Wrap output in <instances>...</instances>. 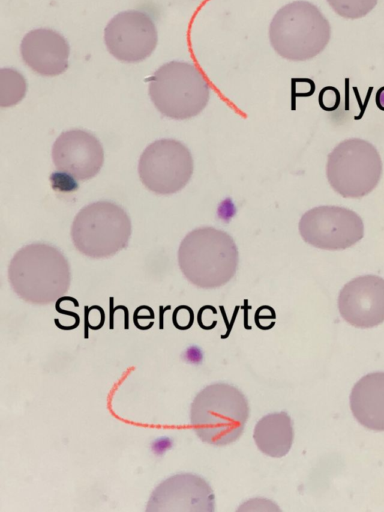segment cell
Segmentation results:
<instances>
[{
  "label": "cell",
  "mask_w": 384,
  "mask_h": 512,
  "mask_svg": "<svg viewBox=\"0 0 384 512\" xmlns=\"http://www.w3.org/2000/svg\"><path fill=\"white\" fill-rule=\"evenodd\" d=\"M8 278L21 299L46 305L67 293L71 283L70 264L55 246L32 243L14 254L8 267Z\"/></svg>",
  "instance_id": "obj_1"
},
{
  "label": "cell",
  "mask_w": 384,
  "mask_h": 512,
  "mask_svg": "<svg viewBox=\"0 0 384 512\" xmlns=\"http://www.w3.org/2000/svg\"><path fill=\"white\" fill-rule=\"evenodd\" d=\"M182 274L193 285L214 289L227 284L235 275L239 253L235 241L225 231L201 227L190 231L178 249Z\"/></svg>",
  "instance_id": "obj_2"
},
{
  "label": "cell",
  "mask_w": 384,
  "mask_h": 512,
  "mask_svg": "<svg viewBox=\"0 0 384 512\" xmlns=\"http://www.w3.org/2000/svg\"><path fill=\"white\" fill-rule=\"evenodd\" d=\"M249 416L244 394L226 383H213L203 388L190 408V423L205 443L225 446L242 434Z\"/></svg>",
  "instance_id": "obj_3"
},
{
  "label": "cell",
  "mask_w": 384,
  "mask_h": 512,
  "mask_svg": "<svg viewBox=\"0 0 384 512\" xmlns=\"http://www.w3.org/2000/svg\"><path fill=\"white\" fill-rule=\"evenodd\" d=\"M328 20L311 2L293 1L281 7L271 20L269 40L281 57L305 61L320 54L328 45Z\"/></svg>",
  "instance_id": "obj_4"
},
{
  "label": "cell",
  "mask_w": 384,
  "mask_h": 512,
  "mask_svg": "<svg viewBox=\"0 0 384 512\" xmlns=\"http://www.w3.org/2000/svg\"><path fill=\"white\" fill-rule=\"evenodd\" d=\"M149 96L161 114L184 120L197 116L206 107L210 87L194 64L171 61L149 79Z\"/></svg>",
  "instance_id": "obj_5"
},
{
  "label": "cell",
  "mask_w": 384,
  "mask_h": 512,
  "mask_svg": "<svg viewBox=\"0 0 384 512\" xmlns=\"http://www.w3.org/2000/svg\"><path fill=\"white\" fill-rule=\"evenodd\" d=\"M131 220L126 211L111 201L84 206L71 225V239L83 255L101 259L111 257L129 243Z\"/></svg>",
  "instance_id": "obj_6"
},
{
  "label": "cell",
  "mask_w": 384,
  "mask_h": 512,
  "mask_svg": "<svg viewBox=\"0 0 384 512\" xmlns=\"http://www.w3.org/2000/svg\"><path fill=\"white\" fill-rule=\"evenodd\" d=\"M383 171L381 156L370 142L350 138L330 152L326 177L335 192L344 198H361L378 185Z\"/></svg>",
  "instance_id": "obj_7"
},
{
  "label": "cell",
  "mask_w": 384,
  "mask_h": 512,
  "mask_svg": "<svg viewBox=\"0 0 384 512\" xmlns=\"http://www.w3.org/2000/svg\"><path fill=\"white\" fill-rule=\"evenodd\" d=\"M193 157L186 145L175 139H160L142 152L138 174L143 185L158 195L182 190L193 174Z\"/></svg>",
  "instance_id": "obj_8"
},
{
  "label": "cell",
  "mask_w": 384,
  "mask_h": 512,
  "mask_svg": "<svg viewBox=\"0 0 384 512\" xmlns=\"http://www.w3.org/2000/svg\"><path fill=\"white\" fill-rule=\"evenodd\" d=\"M299 232L309 245L323 250H344L364 236L361 217L351 209L322 205L305 212L299 221Z\"/></svg>",
  "instance_id": "obj_9"
},
{
  "label": "cell",
  "mask_w": 384,
  "mask_h": 512,
  "mask_svg": "<svg viewBox=\"0 0 384 512\" xmlns=\"http://www.w3.org/2000/svg\"><path fill=\"white\" fill-rule=\"evenodd\" d=\"M104 40L108 51L118 60L138 62L152 54L158 35L154 21L147 13L128 10L109 21Z\"/></svg>",
  "instance_id": "obj_10"
},
{
  "label": "cell",
  "mask_w": 384,
  "mask_h": 512,
  "mask_svg": "<svg viewBox=\"0 0 384 512\" xmlns=\"http://www.w3.org/2000/svg\"><path fill=\"white\" fill-rule=\"evenodd\" d=\"M215 496L209 483L192 473H179L162 481L150 495L147 512H213Z\"/></svg>",
  "instance_id": "obj_11"
},
{
  "label": "cell",
  "mask_w": 384,
  "mask_h": 512,
  "mask_svg": "<svg viewBox=\"0 0 384 512\" xmlns=\"http://www.w3.org/2000/svg\"><path fill=\"white\" fill-rule=\"evenodd\" d=\"M52 160L58 170L85 181L100 172L104 164V149L92 133L71 129L62 132L54 141Z\"/></svg>",
  "instance_id": "obj_12"
},
{
  "label": "cell",
  "mask_w": 384,
  "mask_h": 512,
  "mask_svg": "<svg viewBox=\"0 0 384 512\" xmlns=\"http://www.w3.org/2000/svg\"><path fill=\"white\" fill-rule=\"evenodd\" d=\"M338 308L342 318L358 328H371L384 321V279L358 276L341 289Z\"/></svg>",
  "instance_id": "obj_13"
},
{
  "label": "cell",
  "mask_w": 384,
  "mask_h": 512,
  "mask_svg": "<svg viewBox=\"0 0 384 512\" xmlns=\"http://www.w3.org/2000/svg\"><path fill=\"white\" fill-rule=\"evenodd\" d=\"M20 52L24 62L43 76L59 75L68 67L69 44L51 29L28 32L21 42Z\"/></svg>",
  "instance_id": "obj_14"
},
{
  "label": "cell",
  "mask_w": 384,
  "mask_h": 512,
  "mask_svg": "<svg viewBox=\"0 0 384 512\" xmlns=\"http://www.w3.org/2000/svg\"><path fill=\"white\" fill-rule=\"evenodd\" d=\"M350 407L361 425L384 431V372L369 373L354 385Z\"/></svg>",
  "instance_id": "obj_15"
},
{
  "label": "cell",
  "mask_w": 384,
  "mask_h": 512,
  "mask_svg": "<svg viewBox=\"0 0 384 512\" xmlns=\"http://www.w3.org/2000/svg\"><path fill=\"white\" fill-rule=\"evenodd\" d=\"M254 441L264 454L280 458L285 456L293 443L294 431L290 416L282 411L262 417L256 424Z\"/></svg>",
  "instance_id": "obj_16"
},
{
  "label": "cell",
  "mask_w": 384,
  "mask_h": 512,
  "mask_svg": "<svg viewBox=\"0 0 384 512\" xmlns=\"http://www.w3.org/2000/svg\"><path fill=\"white\" fill-rule=\"evenodd\" d=\"M25 78L12 68L0 70V106L10 107L19 103L25 96Z\"/></svg>",
  "instance_id": "obj_17"
},
{
  "label": "cell",
  "mask_w": 384,
  "mask_h": 512,
  "mask_svg": "<svg viewBox=\"0 0 384 512\" xmlns=\"http://www.w3.org/2000/svg\"><path fill=\"white\" fill-rule=\"evenodd\" d=\"M341 17L358 19L366 16L376 6L378 0H326Z\"/></svg>",
  "instance_id": "obj_18"
},
{
  "label": "cell",
  "mask_w": 384,
  "mask_h": 512,
  "mask_svg": "<svg viewBox=\"0 0 384 512\" xmlns=\"http://www.w3.org/2000/svg\"><path fill=\"white\" fill-rule=\"evenodd\" d=\"M77 180L72 174L61 170L55 171L50 175L52 188L63 193L76 191L79 187Z\"/></svg>",
  "instance_id": "obj_19"
},
{
  "label": "cell",
  "mask_w": 384,
  "mask_h": 512,
  "mask_svg": "<svg viewBox=\"0 0 384 512\" xmlns=\"http://www.w3.org/2000/svg\"><path fill=\"white\" fill-rule=\"evenodd\" d=\"M319 105L325 111H334L340 104V93L332 86L324 87L319 93Z\"/></svg>",
  "instance_id": "obj_20"
},
{
  "label": "cell",
  "mask_w": 384,
  "mask_h": 512,
  "mask_svg": "<svg viewBox=\"0 0 384 512\" xmlns=\"http://www.w3.org/2000/svg\"><path fill=\"white\" fill-rule=\"evenodd\" d=\"M173 324L180 330L189 329L194 320L193 311L190 307L181 305L178 306L172 316Z\"/></svg>",
  "instance_id": "obj_21"
},
{
  "label": "cell",
  "mask_w": 384,
  "mask_h": 512,
  "mask_svg": "<svg viewBox=\"0 0 384 512\" xmlns=\"http://www.w3.org/2000/svg\"><path fill=\"white\" fill-rule=\"evenodd\" d=\"M86 326L98 330L104 325L105 315L100 306L85 307Z\"/></svg>",
  "instance_id": "obj_22"
},
{
  "label": "cell",
  "mask_w": 384,
  "mask_h": 512,
  "mask_svg": "<svg viewBox=\"0 0 384 512\" xmlns=\"http://www.w3.org/2000/svg\"><path fill=\"white\" fill-rule=\"evenodd\" d=\"M375 102L377 107L384 111V86L378 89L376 96H375Z\"/></svg>",
  "instance_id": "obj_23"
}]
</instances>
